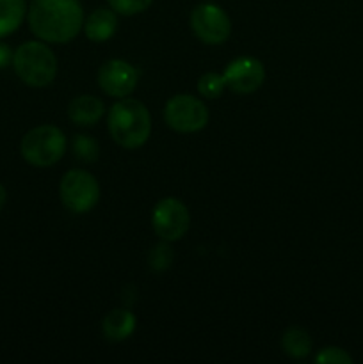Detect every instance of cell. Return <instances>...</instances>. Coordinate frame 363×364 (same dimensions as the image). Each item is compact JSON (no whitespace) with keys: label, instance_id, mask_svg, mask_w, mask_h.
Returning <instances> with one entry per match:
<instances>
[{"label":"cell","instance_id":"1","mask_svg":"<svg viewBox=\"0 0 363 364\" xmlns=\"http://www.w3.org/2000/svg\"><path fill=\"white\" fill-rule=\"evenodd\" d=\"M84 23L78 0H34L28 9V27L46 43H68Z\"/></svg>","mask_w":363,"mask_h":364},{"label":"cell","instance_id":"2","mask_svg":"<svg viewBox=\"0 0 363 364\" xmlns=\"http://www.w3.org/2000/svg\"><path fill=\"white\" fill-rule=\"evenodd\" d=\"M107 124L114 142L127 149L141 148L152 134V117L139 100L123 98L114 103Z\"/></svg>","mask_w":363,"mask_h":364},{"label":"cell","instance_id":"3","mask_svg":"<svg viewBox=\"0 0 363 364\" xmlns=\"http://www.w3.org/2000/svg\"><path fill=\"white\" fill-rule=\"evenodd\" d=\"M18 78L31 87H46L56 80L57 59L52 50L39 41H27L13 55Z\"/></svg>","mask_w":363,"mask_h":364},{"label":"cell","instance_id":"4","mask_svg":"<svg viewBox=\"0 0 363 364\" xmlns=\"http://www.w3.org/2000/svg\"><path fill=\"white\" fill-rule=\"evenodd\" d=\"M66 151V137L52 124H41L23 135L20 153L27 164L34 167H50L59 162Z\"/></svg>","mask_w":363,"mask_h":364},{"label":"cell","instance_id":"5","mask_svg":"<svg viewBox=\"0 0 363 364\" xmlns=\"http://www.w3.org/2000/svg\"><path fill=\"white\" fill-rule=\"evenodd\" d=\"M63 205L73 213H85L96 206L100 199V185L91 173L71 169L60 180Z\"/></svg>","mask_w":363,"mask_h":364},{"label":"cell","instance_id":"6","mask_svg":"<svg viewBox=\"0 0 363 364\" xmlns=\"http://www.w3.org/2000/svg\"><path fill=\"white\" fill-rule=\"evenodd\" d=\"M164 117L174 132L194 134L203 130L209 123V109L196 96L177 95L166 103Z\"/></svg>","mask_w":363,"mask_h":364},{"label":"cell","instance_id":"7","mask_svg":"<svg viewBox=\"0 0 363 364\" xmlns=\"http://www.w3.org/2000/svg\"><path fill=\"white\" fill-rule=\"evenodd\" d=\"M189 224H191V215H189L187 206L180 199L166 198L157 203L153 208V231L164 242L180 240L187 233Z\"/></svg>","mask_w":363,"mask_h":364},{"label":"cell","instance_id":"8","mask_svg":"<svg viewBox=\"0 0 363 364\" xmlns=\"http://www.w3.org/2000/svg\"><path fill=\"white\" fill-rule=\"evenodd\" d=\"M191 28L199 41L206 45H221L230 38L231 23L219 6L199 4L191 13Z\"/></svg>","mask_w":363,"mask_h":364},{"label":"cell","instance_id":"9","mask_svg":"<svg viewBox=\"0 0 363 364\" xmlns=\"http://www.w3.org/2000/svg\"><path fill=\"white\" fill-rule=\"evenodd\" d=\"M226 87L237 95H251L265 80V68L255 57H241L228 64L224 70Z\"/></svg>","mask_w":363,"mask_h":364},{"label":"cell","instance_id":"10","mask_svg":"<svg viewBox=\"0 0 363 364\" xmlns=\"http://www.w3.org/2000/svg\"><path fill=\"white\" fill-rule=\"evenodd\" d=\"M139 80L137 70L127 60H107L98 71V84L105 95L112 98H127Z\"/></svg>","mask_w":363,"mask_h":364},{"label":"cell","instance_id":"11","mask_svg":"<svg viewBox=\"0 0 363 364\" xmlns=\"http://www.w3.org/2000/svg\"><path fill=\"white\" fill-rule=\"evenodd\" d=\"M103 112H105V107H103L102 100L91 95L77 96L68 105V117L73 123L84 124V127H89V124H95L96 121H100Z\"/></svg>","mask_w":363,"mask_h":364},{"label":"cell","instance_id":"12","mask_svg":"<svg viewBox=\"0 0 363 364\" xmlns=\"http://www.w3.org/2000/svg\"><path fill=\"white\" fill-rule=\"evenodd\" d=\"M117 28V18L114 14V11L110 9H100L93 11L89 14V18L84 23V32L88 36L89 41L95 43H103L107 39H110L114 36Z\"/></svg>","mask_w":363,"mask_h":364},{"label":"cell","instance_id":"13","mask_svg":"<svg viewBox=\"0 0 363 364\" xmlns=\"http://www.w3.org/2000/svg\"><path fill=\"white\" fill-rule=\"evenodd\" d=\"M103 336L109 341H123L135 331V316L128 309H112L103 318Z\"/></svg>","mask_w":363,"mask_h":364},{"label":"cell","instance_id":"14","mask_svg":"<svg viewBox=\"0 0 363 364\" xmlns=\"http://www.w3.org/2000/svg\"><path fill=\"white\" fill-rule=\"evenodd\" d=\"M25 0H0V38L13 34L25 18Z\"/></svg>","mask_w":363,"mask_h":364},{"label":"cell","instance_id":"15","mask_svg":"<svg viewBox=\"0 0 363 364\" xmlns=\"http://www.w3.org/2000/svg\"><path fill=\"white\" fill-rule=\"evenodd\" d=\"M281 347H283L285 354H288L290 358L302 359L312 350V340L305 329L290 327L288 331H285L283 338H281Z\"/></svg>","mask_w":363,"mask_h":364},{"label":"cell","instance_id":"16","mask_svg":"<svg viewBox=\"0 0 363 364\" xmlns=\"http://www.w3.org/2000/svg\"><path fill=\"white\" fill-rule=\"evenodd\" d=\"M224 87H226V82H224L223 75L217 73H205L198 80V91L203 98L216 100L223 95Z\"/></svg>","mask_w":363,"mask_h":364},{"label":"cell","instance_id":"17","mask_svg":"<svg viewBox=\"0 0 363 364\" xmlns=\"http://www.w3.org/2000/svg\"><path fill=\"white\" fill-rule=\"evenodd\" d=\"M73 153L82 162H95L98 159V142L89 135H75Z\"/></svg>","mask_w":363,"mask_h":364},{"label":"cell","instance_id":"18","mask_svg":"<svg viewBox=\"0 0 363 364\" xmlns=\"http://www.w3.org/2000/svg\"><path fill=\"white\" fill-rule=\"evenodd\" d=\"M110 9L114 13L125 14V16H134V14L142 13L152 6L153 0H107Z\"/></svg>","mask_w":363,"mask_h":364},{"label":"cell","instance_id":"19","mask_svg":"<svg viewBox=\"0 0 363 364\" xmlns=\"http://www.w3.org/2000/svg\"><path fill=\"white\" fill-rule=\"evenodd\" d=\"M315 363L322 364H351L352 358L345 350L337 347H327L322 348L319 354L315 355Z\"/></svg>","mask_w":363,"mask_h":364},{"label":"cell","instance_id":"20","mask_svg":"<svg viewBox=\"0 0 363 364\" xmlns=\"http://www.w3.org/2000/svg\"><path fill=\"white\" fill-rule=\"evenodd\" d=\"M171 259H173V255H171V249L167 245H159L152 252V267L155 270L167 269L171 265Z\"/></svg>","mask_w":363,"mask_h":364},{"label":"cell","instance_id":"21","mask_svg":"<svg viewBox=\"0 0 363 364\" xmlns=\"http://www.w3.org/2000/svg\"><path fill=\"white\" fill-rule=\"evenodd\" d=\"M13 50H11L6 43H0V70H4V68H7L13 63Z\"/></svg>","mask_w":363,"mask_h":364},{"label":"cell","instance_id":"22","mask_svg":"<svg viewBox=\"0 0 363 364\" xmlns=\"http://www.w3.org/2000/svg\"><path fill=\"white\" fill-rule=\"evenodd\" d=\"M6 199H7V192L6 188H4V185L0 183V210H2V206L6 205Z\"/></svg>","mask_w":363,"mask_h":364}]
</instances>
